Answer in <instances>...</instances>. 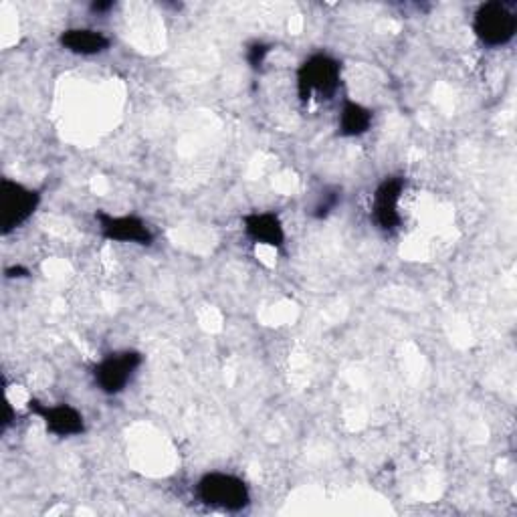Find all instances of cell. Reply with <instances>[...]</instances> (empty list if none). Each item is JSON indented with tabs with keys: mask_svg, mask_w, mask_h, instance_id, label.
<instances>
[{
	"mask_svg": "<svg viewBox=\"0 0 517 517\" xmlns=\"http://www.w3.org/2000/svg\"><path fill=\"white\" fill-rule=\"evenodd\" d=\"M95 221L99 223L101 235L108 241H120V243H136V245H152L154 235L148 229V225L134 217H114L108 213H95Z\"/></svg>",
	"mask_w": 517,
	"mask_h": 517,
	"instance_id": "8",
	"label": "cell"
},
{
	"mask_svg": "<svg viewBox=\"0 0 517 517\" xmlns=\"http://www.w3.org/2000/svg\"><path fill=\"white\" fill-rule=\"evenodd\" d=\"M196 495L204 505L223 511H243L251 501L245 481L231 473H206L196 485Z\"/></svg>",
	"mask_w": 517,
	"mask_h": 517,
	"instance_id": "2",
	"label": "cell"
},
{
	"mask_svg": "<svg viewBox=\"0 0 517 517\" xmlns=\"http://www.w3.org/2000/svg\"><path fill=\"white\" fill-rule=\"evenodd\" d=\"M59 45L75 55H99L110 47V39L93 29H67L61 33Z\"/></svg>",
	"mask_w": 517,
	"mask_h": 517,
	"instance_id": "10",
	"label": "cell"
},
{
	"mask_svg": "<svg viewBox=\"0 0 517 517\" xmlns=\"http://www.w3.org/2000/svg\"><path fill=\"white\" fill-rule=\"evenodd\" d=\"M370 126H372V112L364 108L362 103L348 99L342 106V114H340V124H338L340 134L344 138H358L366 134Z\"/></svg>",
	"mask_w": 517,
	"mask_h": 517,
	"instance_id": "11",
	"label": "cell"
},
{
	"mask_svg": "<svg viewBox=\"0 0 517 517\" xmlns=\"http://www.w3.org/2000/svg\"><path fill=\"white\" fill-rule=\"evenodd\" d=\"M473 31L483 45H507L517 31V17L505 3H485L477 9Z\"/></svg>",
	"mask_w": 517,
	"mask_h": 517,
	"instance_id": "4",
	"label": "cell"
},
{
	"mask_svg": "<svg viewBox=\"0 0 517 517\" xmlns=\"http://www.w3.org/2000/svg\"><path fill=\"white\" fill-rule=\"evenodd\" d=\"M13 421H15V415H13V406H11V402L7 400V404H5V421H3V431H7V429L13 425Z\"/></svg>",
	"mask_w": 517,
	"mask_h": 517,
	"instance_id": "14",
	"label": "cell"
},
{
	"mask_svg": "<svg viewBox=\"0 0 517 517\" xmlns=\"http://www.w3.org/2000/svg\"><path fill=\"white\" fill-rule=\"evenodd\" d=\"M271 47L265 45V43H253L249 49H247V61L253 69H261V65L265 63L267 55H269Z\"/></svg>",
	"mask_w": 517,
	"mask_h": 517,
	"instance_id": "13",
	"label": "cell"
},
{
	"mask_svg": "<svg viewBox=\"0 0 517 517\" xmlns=\"http://www.w3.org/2000/svg\"><path fill=\"white\" fill-rule=\"evenodd\" d=\"M340 200H342V190H340V188H326V190L322 192L320 200L316 202L312 215H314L316 219H326V217L336 209Z\"/></svg>",
	"mask_w": 517,
	"mask_h": 517,
	"instance_id": "12",
	"label": "cell"
},
{
	"mask_svg": "<svg viewBox=\"0 0 517 517\" xmlns=\"http://www.w3.org/2000/svg\"><path fill=\"white\" fill-rule=\"evenodd\" d=\"M342 83V65L326 55L316 53L305 59L297 69V93L301 101H309L314 95L330 99Z\"/></svg>",
	"mask_w": 517,
	"mask_h": 517,
	"instance_id": "1",
	"label": "cell"
},
{
	"mask_svg": "<svg viewBox=\"0 0 517 517\" xmlns=\"http://www.w3.org/2000/svg\"><path fill=\"white\" fill-rule=\"evenodd\" d=\"M7 275L9 277H25V275H29V271L23 269V267H13V269L7 271Z\"/></svg>",
	"mask_w": 517,
	"mask_h": 517,
	"instance_id": "16",
	"label": "cell"
},
{
	"mask_svg": "<svg viewBox=\"0 0 517 517\" xmlns=\"http://www.w3.org/2000/svg\"><path fill=\"white\" fill-rule=\"evenodd\" d=\"M245 233L251 241L281 249L285 245V231L277 215L273 213H251L243 219Z\"/></svg>",
	"mask_w": 517,
	"mask_h": 517,
	"instance_id": "9",
	"label": "cell"
},
{
	"mask_svg": "<svg viewBox=\"0 0 517 517\" xmlns=\"http://www.w3.org/2000/svg\"><path fill=\"white\" fill-rule=\"evenodd\" d=\"M41 194L25 184H19L11 178L0 180V231L11 235L21 225H25L37 211Z\"/></svg>",
	"mask_w": 517,
	"mask_h": 517,
	"instance_id": "3",
	"label": "cell"
},
{
	"mask_svg": "<svg viewBox=\"0 0 517 517\" xmlns=\"http://www.w3.org/2000/svg\"><path fill=\"white\" fill-rule=\"evenodd\" d=\"M142 360H144L142 354L134 352V350L116 352V354L106 356L93 370L97 388L103 394H120L128 386V382L132 380L136 370L142 366Z\"/></svg>",
	"mask_w": 517,
	"mask_h": 517,
	"instance_id": "5",
	"label": "cell"
},
{
	"mask_svg": "<svg viewBox=\"0 0 517 517\" xmlns=\"http://www.w3.org/2000/svg\"><path fill=\"white\" fill-rule=\"evenodd\" d=\"M29 410L45 423L49 433H53L57 437H75V435L85 433L83 415L77 408H73L69 404L49 406V404H43L33 398V400H29Z\"/></svg>",
	"mask_w": 517,
	"mask_h": 517,
	"instance_id": "6",
	"label": "cell"
},
{
	"mask_svg": "<svg viewBox=\"0 0 517 517\" xmlns=\"http://www.w3.org/2000/svg\"><path fill=\"white\" fill-rule=\"evenodd\" d=\"M114 7V3H93L91 11L93 13H103V11H110Z\"/></svg>",
	"mask_w": 517,
	"mask_h": 517,
	"instance_id": "15",
	"label": "cell"
},
{
	"mask_svg": "<svg viewBox=\"0 0 517 517\" xmlns=\"http://www.w3.org/2000/svg\"><path fill=\"white\" fill-rule=\"evenodd\" d=\"M406 180L400 176H390L380 182V186L374 192V204H372V215L374 223L390 233L400 225V213H398V202L404 192Z\"/></svg>",
	"mask_w": 517,
	"mask_h": 517,
	"instance_id": "7",
	"label": "cell"
}]
</instances>
